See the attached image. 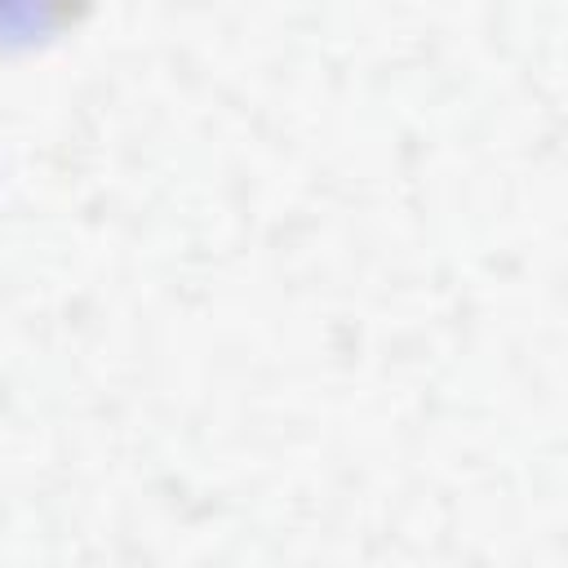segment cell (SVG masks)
<instances>
[{
  "label": "cell",
  "mask_w": 568,
  "mask_h": 568,
  "mask_svg": "<svg viewBox=\"0 0 568 568\" xmlns=\"http://www.w3.org/2000/svg\"><path fill=\"white\" fill-rule=\"evenodd\" d=\"M53 0H0V31H18V27H40L44 9Z\"/></svg>",
  "instance_id": "1"
}]
</instances>
